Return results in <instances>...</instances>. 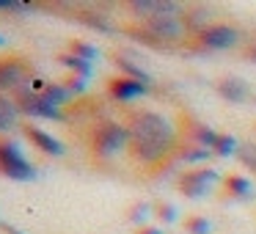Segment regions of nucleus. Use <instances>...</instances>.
<instances>
[{"mask_svg": "<svg viewBox=\"0 0 256 234\" xmlns=\"http://www.w3.org/2000/svg\"><path fill=\"white\" fill-rule=\"evenodd\" d=\"M146 91H149V86L138 83V80H130V78H113L108 83V94L118 102H132L138 96H144Z\"/></svg>", "mask_w": 256, "mask_h": 234, "instance_id": "1a4fd4ad", "label": "nucleus"}, {"mask_svg": "<svg viewBox=\"0 0 256 234\" xmlns=\"http://www.w3.org/2000/svg\"><path fill=\"white\" fill-rule=\"evenodd\" d=\"M0 8H8V12H28V3H20V0H0Z\"/></svg>", "mask_w": 256, "mask_h": 234, "instance_id": "5701e85b", "label": "nucleus"}, {"mask_svg": "<svg viewBox=\"0 0 256 234\" xmlns=\"http://www.w3.org/2000/svg\"><path fill=\"white\" fill-rule=\"evenodd\" d=\"M22 132H25V138L30 140V144L36 146V149H42V152H47V154H64V144L58 138H52L50 132H44V130H39V127H34V124H25L22 127Z\"/></svg>", "mask_w": 256, "mask_h": 234, "instance_id": "9d476101", "label": "nucleus"}, {"mask_svg": "<svg viewBox=\"0 0 256 234\" xmlns=\"http://www.w3.org/2000/svg\"><path fill=\"white\" fill-rule=\"evenodd\" d=\"M215 182H218L215 168H196V171L182 174V179H179V193L184 198H201V196H206V190Z\"/></svg>", "mask_w": 256, "mask_h": 234, "instance_id": "6e6552de", "label": "nucleus"}, {"mask_svg": "<svg viewBox=\"0 0 256 234\" xmlns=\"http://www.w3.org/2000/svg\"><path fill=\"white\" fill-rule=\"evenodd\" d=\"M3 228H6V232H8V234H22V232H20V228H17V226H8V223H3Z\"/></svg>", "mask_w": 256, "mask_h": 234, "instance_id": "bb28decb", "label": "nucleus"}, {"mask_svg": "<svg viewBox=\"0 0 256 234\" xmlns=\"http://www.w3.org/2000/svg\"><path fill=\"white\" fill-rule=\"evenodd\" d=\"M20 118V108H17V100H12L8 94H0V132H6L17 124Z\"/></svg>", "mask_w": 256, "mask_h": 234, "instance_id": "f8f14e48", "label": "nucleus"}, {"mask_svg": "<svg viewBox=\"0 0 256 234\" xmlns=\"http://www.w3.org/2000/svg\"><path fill=\"white\" fill-rule=\"evenodd\" d=\"M157 215H160V220L174 223V220H176V206H174V204H160V206H157Z\"/></svg>", "mask_w": 256, "mask_h": 234, "instance_id": "4be33fe9", "label": "nucleus"}, {"mask_svg": "<svg viewBox=\"0 0 256 234\" xmlns=\"http://www.w3.org/2000/svg\"><path fill=\"white\" fill-rule=\"evenodd\" d=\"M135 234H162V232H160L157 226H144V228H138Z\"/></svg>", "mask_w": 256, "mask_h": 234, "instance_id": "a878e982", "label": "nucleus"}, {"mask_svg": "<svg viewBox=\"0 0 256 234\" xmlns=\"http://www.w3.org/2000/svg\"><path fill=\"white\" fill-rule=\"evenodd\" d=\"M212 152L210 149H201V146H190V149H182V160L184 162H206Z\"/></svg>", "mask_w": 256, "mask_h": 234, "instance_id": "412c9836", "label": "nucleus"}, {"mask_svg": "<svg viewBox=\"0 0 256 234\" xmlns=\"http://www.w3.org/2000/svg\"><path fill=\"white\" fill-rule=\"evenodd\" d=\"M240 42V30L232 25H206L201 34H196V44L201 50H228Z\"/></svg>", "mask_w": 256, "mask_h": 234, "instance_id": "423d86ee", "label": "nucleus"}, {"mask_svg": "<svg viewBox=\"0 0 256 234\" xmlns=\"http://www.w3.org/2000/svg\"><path fill=\"white\" fill-rule=\"evenodd\" d=\"M83 83H86V80H69V83H66V88L69 91H72V94H80V91H83Z\"/></svg>", "mask_w": 256, "mask_h": 234, "instance_id": "393cba45", "label": "nucleus"}, {"mask_svg": "<svg viewBox=\"0 0 256 234\" xmlns=\"http://www.w3.org/2000/svg\"><path fill=\"white\" fill-rule=\"evenodd\" d=\"M184 232H190V234H210L212 223L206 220V218H201V215H193V218L184 220Z\"/></svg>", "mask_w": 256, "mask_h": 234, "instance_id": "aec40b11", "label": "nucleus"}, {"mask_svg": "<svg viewBox=\"0 0 256 234\" xmlns=\"http://www.w3.org/2000/svg\"><path fill=\"white\" fill-rule=\"evenodd\" d=\"M237 157H240L242 166L250 168V174H256V144H250V140H248V144H240Z\"/></svg>", "mask_w": 256, "mask_h": 234, "instance_id": "6ab92c4d", "label": "nucleus"}, {"mask_svg": "<svg viewBox=\"0 0 256 234\" xmlns=\"http://www.w3.org/2000/svg\"><path fill=\"white\" fill-rule=\"evenodd\" d=\"M0 174L14 179V182H30V179H36V171L25 160L22 149L8 138H0Z\"/></svg>", "mask_w": 256, "mask_h": 234, "instance_id": "f03ea898", "label": "nucleus"}, {"mask_svg": "<svg viewBox=\"0 0 256 234\" xmlns=\"http://www.w3.org/2000/svg\"><path fill=\"white\" fill-rule=\"evenodd\" d=\"M61 64H64L66 69H72V74H78L80 80H88V78H91V64L83 61V58H78V56H72V52H64V56H61Z\"/></svg>", "mask_w": 256, "mask_h": 234, "instance_id": "dca6fc26", "label": "nucleus"}, {"mask_svg": "<svg viewBox=\"0 0 256 234\" xmlns=\"http://www.w3.org/2000/svg\"><path fill=\"white\" fill-rule=\"evenodd\" d=\"M127 132H130V152H132L135 160L160 162L176 149V130H174V124L154 110L132 113Z\"/></svg>", "mask_w": 256, "mask_h": 234, "instance_id": "f257e3e1", "label": "nucleus"}, {"mask_svg": "<svg viewBox=\"0 0 256 234\" xmlns=\"http://www.w3.org/2000/svg\"><path fill=\"white\" fill-rule=\"evenodd\" d=\"M69 50H72V56H78V58H83V61H94L100 52H96V47L94 44H88V42H80V39H74L72 44H69Z\"/></svg>", "mask_w": 256, "mask_h": 234, "instance_id": "a211bd4d", "label": "nucleus"}, {"mask_svg": "<svg viewBox=\"0 0 256 234\" xmlns=\"http://www.w3.org/2000/svg\"><path fill=\"white\" fill-rule=\"evenodd\" d=\"M91 146H94V152L100 157H110L118 149L130 146V132H127V127H122L116 122H105L96 127L94 138H91Z\"/></svg>", "mask_w": 256, "mask_h": 234, "instance_id": "7ed1b4c3", "label": "nucleus"}, {"mask_svg": "<svg viewBox=\"0 0 256 234\" xmlns=\"http://www.w3.org/2000/svg\"><path fill=\"white\" fill-rule=\"evenodd\" d=\"M190 25L184 22L182 17H152L146 20V30L152 34V39H157L162 47L176 44V42L184 39Z\"/></svg>", "mask_w": 256, "mask_h": 234, "instance_id": "39448f33", "label": "nucleus"}, {"mask_svg": "<svg viewBox=\"0 0 256 234\" xmlns=\"http://www.w3.org/2000/svg\"><path fill=\"white\" fill-rule=\"evenodd\" d=\"M113 61H116V66L122 69V72L127 74L130 80H138V83L149 86V80H152V78H149V72H146V69H140L138 64H132V61H130V58H124V56H116V58H113Z\"/></svg>", "mask_w": 256, "mask_h": 234, "instance_id": "4468645a", "label": "nucleus"}, {"mask_svg": "<svg viewBox=\"0 0 256 234\" xmlns=\"http://www.w3.org/2000/svg\"><path fill=\"white\" fill-rule=\"evenodd\" d=\"M42 100L56 105V108H61L72 100V91L66 88V83H47V88L42 91Z\"/></svg>", "mask_w": 256, "mask_h": 234, "instance_id": "ddd939ff", "label": "nucleus"}, {"mask_svg": "<svg viewBox=\"0 0 256 234\" xmlns=\"http://www.w3.org/2000/svg\"><path fill=\"white\" fill-rule=\"evenodd\" d=\"M14 100H17V108H20V113H22V116H42V118H52V122H64L61 108L44 102V100H42V94L30 91L28 83H25L22 88L14 94Z\"/></svg>", "mask_w": 256, "mask_h": 234, "instance_id": "20e7f679", "label": "nucleus"}, {"mask_svg": "<svg viewBox=\"0 0 256 234\" xmlns=\"http://www.w3.org/2000/svg\"><path fill=\"white\" fill-rule=\"evenodd\" d=\"M237 149H240V144H237V138L234 135H228V132H220V138H218V144H215V154L218 157H228V154H237Z\"/></svg>", "mask_w": 256, "mask_h": 234, "instance_id": "f3484780", "label": "nucleus"}, {"mask_svg": "<svg viewBox=\"0 0 256 234\" xmlns=\"http://www.w3.org/2000/svg\"><path fill=\"white\" fill-rule=\"evenodd\" d=\"M146 210H149V206H146V204L135 206V212H132V215H130V220H135V223H138V220H144V218H146Z\"/></svg>", "mask_w": 256, "mask_h": 234, "instance_id": "b1692460", "label": "nucleus"}, {"mask_svg": "<svg viewBox=\"0 0 256 234\" xmlns=\"http://www.w3.org/2000/svg\"><path fill=\"white\" fill-rule=\"evenodd\" d=\"M248 91H250L248 83H245L242 78H234V74H226V78H220V83H218V94L228 102H245L248 100Z\"/></svg>", "mask_w": 256, "mask_h": 234, "instance_id": "9b49d317", "label": "nucleus"}, {"mask_svg": "<svg viewBox=\"0 0 256 234\" xmlns=\"http://www.w3.org/2000/svg\"><path fill=\"white\" fill-rule=\"evenodd\" d=\"M226 190L232 196H237V198H250V196H254L250 182L245 176H240V174H228L226 176Z\"/></svg>", "mask_w": 256, "mask_h": 234, "instance_id": "2eb2a0df", "label": "nucleus"}, {"mask_svg": "<svg viewBox=\"0 0 256 234\" xmlns=\"http://www.w3.org/2000/svg\"><path fill=\"white\" fill-rule=\"evenodd\" d=\"M30 69L20 58H0V94L14 91L17 94L25 83H30Z\"/></svg>", "mask_w": 256, "mask_h": 234, "instance_id": "0eeeda50", "label": "nucleus"}, {"mask_svg": "<svg viewBox=\"0 0 256 234\" xmlns=\"http://www.w3.org/2000/svg\"><path fill=\"white\" fill-rule=\"evenodd\" d=\"M3 44H6V39H3V36H0V47H3Z\"/></svg>", "mask_w": 256, "mask_h": 234, "instance_id": "c85d7f7f", "label": "nucleus"}, {"mask_svg": "<svg viewBox=\"0 0 256 234\" xmlns=\"http://www.w3.org/2000/svg\"><path fill=\"white\" fill-rule=\"evenodd\" d=\"M248 58H254V61H256V47H254V50H248Z\"/></svg>", "mask_w": 256, "mask_h": 234, "instance_id": "cd10ccee", "label": "nucleus"}]
</instances>
